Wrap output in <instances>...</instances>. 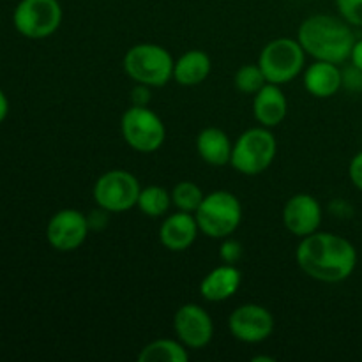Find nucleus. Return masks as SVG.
I'll use <instances>...</instances> for the list:
<instances>
[{
	"mask_svg": "<svg viewBox=\"0 0 362 362\" xmlns=\"http://www.w3.org/2000/svg\"><path fill=\"white\" fill-rule=\"evenodd\" d=\"M300 271L320 283H341L357 267V250L346 237L332 232H315L303 237L296 250Z\"/></svg>",
	"mask_w": 362,
	"mask_h": 362,
	"instance_id": "f257e3e1",
	"label": "nucleus"
},
{
	"mask_svg": "<svg viewBox=\"0 0 362 362\" xmlns=\"http://www.w3.org/2000/svg\"><path fill=\"white\" fill-rule=\"evenodd\" d=\"M297 39L306 55L339 66L350 59L356 32L343 18L332 14H313L300 23Z\"/></svg>",
	"mask_w": 362,
	"mask_h": 362,
	"instance_id": "f03ea898",
	"label": "nucleus"
},
{
	"mask_svg": "<svg viewBox=\"0 0 362 362\" xmlns=\"http://www.w3.org/2000/svg\"><path fill=\"white\" fill-rule=\"evenodd\" d=\"M172 53L154 42H140L131 46L124 55V71L134 83L151 88L165 87L173 78Z\"/></svg>",
	"mask_w": 362,
	"mask_h": 362,
	"instance_id": "7ed1b4c3",
	"label": "nucleus"
},
{
	"mask_svg": "<svg viewBox=\"0 0 362 362\" xmlns=\"http://www.w3.org/2000/svg\"><path fill=\"white\" fill-rule=\"evenodd\" d=\"M198 228L211 239H226L243 221V205L233 193L225 189L205 194L204 202L194 212Z\"/></svg>",
	"mask_w": 362,
	"mask_h": 362,
	"instance_id": "20e7f679",
	"label": "nucleus"
},
{
	"mask_svg": "<svg viewBox=\"0 0 362 362\" xmlns=\"http://www.w3.org/2000/svg\"><path fill=\"white\" fill-rule=\"evenodd\" d=\"M276 152L278 141L269 127H250L233 144L230 165L243 175H258L272 165Z\"/></svg>",
	"mask_w": 362,
	"mask_h": 362,
	"instance_id": "39448f33",
	"label": "nucleus"
},
{
	"mask_svg": "<svg viewBox=\"0 0 362 362\" xmlns=\"http://www.w3.org/2000/svg\"><path fill=\"white\" fill-rule=\"evenodd\" d=\"M258 66L262 67L269 83H290L304 71L306 52L299 39L276 37L262 48Z\"/></svg>",
	"mask_w": 362,
	"mask_h": 362,
	"instance_id": "423d86ee",
	"label": "nucleus"
},
{
	"mask_svg": "<svg viewBox=\"0 0 362 362\" xmlns=\"http://www.w3.org/2000/svg\"><path fill=\"white\" fill-rule=\"evenodd\" d=\"M120 133L133 151L140 154H152L165 144L166 127L161 117L148 106L133 105L122 113Z\"/></svg>",
	"mask_w": 362,
	"mask_h": 362,
	"instance_id": "0eeeda50",
	"label": "nucleus"
},
{
	"mask_svg": "<svg viewBox=\"0 0 362 362\" xmlns=\"http://www.w3.org/2000/svg\"><path fill=\"white\" fill-rule=\"evenodd\" d=\"M140 191V182L133 173L127 170H110L95 180L92 197L98 207L110 214H122L136 207Z\"/></svg>",
	"mask_w": 362,
	"mask_h": 362,
	"instance_id": "6e6552de",
	"label": "nucleus"
},
{
	"mask_svg": "<svg viewBox=\"0 0 362 362\" xmlns=\"http://www.w3.org/2000/svg\"><path fill=\"white\" fill-rule=\"evenodd\" d=\"M59 0H20L13 13L14 28L27 39H46L62 23Z\"/></svg>",
	"mask_w": 362,
	"mask_h": 362,
	"instance_id": "1a4fd4ad",
	"label": "nucleus"
},
{
	"mask_svg": "<svg viewBox=\"0 0 362 362\" xmlns=\"http://www.w3.org/2000/svg\"><path fill=\"white\" fill-rule=\"evenodd\" d=\"M90 226L83 212L76 209H62L55 212L46 226V239L53 250L69 253L87 240Z\"/></svg>",
	"mask_w": 362,
	"mask_h": 362,
	"instance_id": "9d476101",
	"label": "nucleus"
},
{
	"mask_svg": "<svg viewBox=\"0 0 362 362\" xmlns=\"http://www.w3.org/2000/svg\"><path fill=\"white\" fill-rule=\"evenodd\" d=\"M173 331L187 349H205L214 336V322L207 310L198 304H182L173 317Z\"/></svg>",
	"mask_w": 362,
	"mask_h": 362,
	"instance_id": "9b49d317",
	"label": "nucleus"
},
{
	"mask_svg": "<svg viewBox=\"0 0 362 362\" xmlns=\"http://www.w3.org/2000/svg\"><path fill=\"white\" fill-rule=\"evenodd\" d=\"M228 329L235 339L243 343H262L274 331V317L260 304H243L228 317Z\"/></svg>",
	"mask_w": 362,
	"mask_h": 362,
	"instance_id": "f8f14e48",
	"label": "nucleus"
},
{
	"mask_svg": "<svg viewBox=\"0 0 362 362\" xmlns=\"http://www.w3.org/2000/svg\"><path fill=\"white\" fill-rule=\"evenodd\" d=\"M322 205L308 193L293 194L283 207V223L292 235L303 237L318 232L322 225Z\"/></svg>",
	"mask_w": 362,
	"mask_h": 362,
	"instance_id": "ddd939ff",
	"label": "nucleus"
},
{
	"mask_svg": "<svg viewBox=\"0 0 362 362\" xmlns=\"http://www.w3.org/2000/svg\"><path fill=\"white\" fill-rule=\"evenodd\" d=\"M198 232H200V228H198L194 214L177 211L166 216L165 221L159 226V240L168 251L180 253V251H186L193 246Z\"/></svg>",
	"mask_w": 362,
	"mask_h": 362,
	"instance_id": "4468645a",
	"label": "nucleus"
},
{
	"mask_svg": "<svg viewBox=\"0 0 362 362\" xmlns=\"http://www.w3.org/2000/svg\"><path fill=\"white\" fill-rule=\"evenodd\" d=\"M303 83L308 94L313 98L329 99L338 94L343 87V71L334 62L315 60L304 69Z\"/></svg>",
	"mask_w": 362,
	"mask_h": 362,
	"instance_id": "2eb2a0df",
	"label": "nucleus"
},
{
	"mask_svg": "<svg viewBox=\"0 0 362 362\" xmlns=\"http://www.w3.org/2000/svg\"><path fill=\"white\" fill-rule=\"evenodd\" d=\"M243 283V272L237 265L221 264L219 267L212 269L200 283V296L207 303H225L232 299L240 288Z\"/></svg>",
	"mask_w": 362,
	"mask_h": 362,
	"instance_id": "dca6fc26",
	"label": "nucleus"
},
{
	"mask_svg": "<svg viewBox=\"0 0 362 362\" xmlns=\"http://www.w3.org/2000/svg\"><path fill=\"white\" fill-rule=\"evenodd\" d=\"M286 113H288V101L283 94L281 85L265 83L253 95V115L260 126L272 129L285 120Z\"/></svg>",
	"mask_w": 362,
	"mask_h": 362,
	"instance_id": "f3484780",
	"label": "nucleus"
},
{
	"mask_svg": "<svg viewBox=\"0 0 362 362\" xmlns=\"http://www.w3.org/2000/svg\"><path fill=\"white\" fill-rule=\"evenodd\" d=\"M232 148L233 144L230 141L228 134L223 129H219V127H205L197 136L198 156L207 165L216 166V168L230 165Z\"/></svg>",
	"mask_w": 362,
	"mask_h": 362,
	"instance_id": "a211bd4d",
	"label": "nucleus"
},
{
	"mask_svg": "<svg viewBox=\"0 0 362 362\" xmlns=\"http://www.w3.org/2000/svg\"><path fill=\"white\" fill-rule=\"evenodd\" d=\"M212 71V60L204 49H189L175 60L173 80L182 87L204 83Z\"/></svg>",
	"mask_w": 362,
	"mask_h": 362,
	"instance_id": "6ab92c4d",
	"label": "nucleus"
},
{
	"mask_svg": "<svg viewBox=\"0 0 362 362\" xmlns=\"http://www.w3.org/2000/svg\"><path fill=\"white\" fill-rule=\"evenodd\" d=\"M140 362H187V346L179 339L159 338L151 341L138 354Z\"/></svg>",
	"mask_w": 362,
	"mask_h": 362,
	"instance_id": "aec40b11",
	"label": "nucleus"
},
{
	"mask_svg": "<svg viewBox=\"0 0 362 362\" xmlns=\"http://www.w3.org/2000/svg\"><path fill=\"white\" fill-rule=\"evenodd\" d=\"M172 205V193L163 186L141 187L136 207L148 218H161Z\"/></svg>",
	"mask_w": 362,
	"mask_h": 362,
	"instance_id": "412c9836",
	"label": "nucleus"
},
{
	"mask_svg": "<svg viewBox=\"0 0 362 362\" xmlns=\"http://www.w3.org/2000/svg\"><path fill=\"white\" fill-rule=\"evenodd\" d=\"M170 193H172L173 207L177 211L191 212V214L197 212V209L200 207V204L205 198L202 187L197 182H191V180H182V182L175 184V187Z\"/></svg>",
	"mask_w": 362,
	"mask_h": 362,
	"instance_id": "4be33fe9",
	"label": "nucleus"
},
{
	"mask_svg": "<svg viewBox=\"0 0 362 362\" xmlns=\"http://www.w3.org/2000/svg\"><path fill=\"white\" fill-rule=\"evenodd\" d=\"M265 83H269V81L258 64H244L243 67L237 69L235 76H233V85H235L237 90L247 95L257 94Z\"/></svg>",
	"mask_w": 362,
	"mask_h": 362,
	"instance_id": "5701e85b",
	"label": "nucleus"
},
{
	"mask_svg": "<svg viewBox=\"0 0 362 362\" xmlns=\"http://www.w3.org/2000/svg\"><path fill=\"white\" fill-rule=\"evenodd\" d=\"M339 16L352 27H362V0H334Z\"/></svg>",
	"mask_w": 362,
	"mask_h": 362,
	"instance_id": "b1692460",
	"label": "nucleus"
},
{
	"mask_svg": "<svg viewBox=\"0 0 362 362\" xmlns=\"http://www.w3.org/2000/svg\"><path fill=\"white\" fill-rule=\"evenodd\" d=\"M243 258V244L235 239H221V246H219V260L223 264L235 265L237 262Z\"/></svg>",
	"mask_w": 362,
	"mask_h": 362,
	"instance_id": "393cba45",
	"label": "nucleus"
},
{
	"mask_svg": "<svg viewBox=\"0 0 362 362\" xmlns=\"http://www.w3.org/2000/svg\"><path fill=\"white\" fill-rule=\"evenodd\" d=\"M343 87L349 90H362V71L356 66H350L349 69L343 71Z\"/></svg>",
	"mask_w": 362,
	"mask_h": 362,
	"instance_id": "a878e982",
	"label": "nucleus"
},
{
	"mask_svg": "<svg viewBox=\"0 0 362 362\" xmlns=\"http://www.w3.org/2000/svg\"><path fill=\"white\" fill-rule=\"evenodd\" d=\"M349 177L354 186L362 193V151L357 152L349 165Z\"/></svg>",
	"mask_w": 362,
	"mask_h": 362,
	"instance_id": "bb28decb",
	"label": "nucleus"
},
{
	"mask_svg": "<svg viewBox=\"0 0 362 362\" xmlns=\"http://www.w3.org/2000/svg\"><path fill=\"white\" fill-rule=\"evenodd\" d=\"M131 99H133V105L148 106V103H151V87L136 83V87L133 88V95H131Z\"/></svg>",
	"mask_w": 362,
	"mask_h": 362,
	"instance_id": "cd10ccee",
	"label": "nucleus"
},
{
	"mask_svg": "<svg viewBox=\"0 0 362 362\" xmlns=\"http://www.w3.org/2000/svg\"><path fill=\"white\" fill-rule=\"evenodd\" d=\"M349 60L352 62V66H356L357 69L362 71V39H356Z\"/></svg>",
	"mask_w": 362,
	"mask_h": 362,
	"instance_id": "c85d7f7f",
	"label": "nucleus"
},
{
	"mask_svg": "<svg viewBox=\"0 0 362 362\" xmlns=\"http://www.w3.org/2000/svg\"><path fill=\"white\" fill-rule=\"evenodd\" d=\"M7 113H9V101H7L6 94L0 90V124L4 122V119L7 117Z\"/></svg>",
	"mask_w": 362,
	"mask_h": 362,
	"instance_id": "c756f323",
	"label": "nucleus"
}]
</instances>
